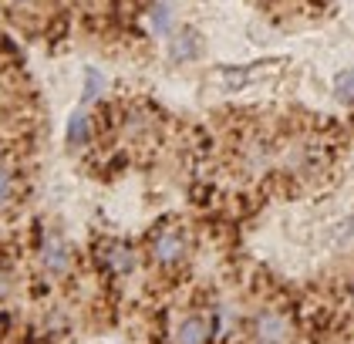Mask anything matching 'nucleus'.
Here are the masks:
<instances>
[{"label": "nucleus", "mask_w": 354, "mask_h": 344, "mask_svg": "<svg viewBox=\"0 0 354 344\" xmlns=\"http://www.w3.org/2000/svg\"><path fill=\"white\" fill-rule=\"evenodd\" d=\"M149 257H152L156 266H165V270L179 266L189 257V233L183 226H162V230H156L152 239H149Z\"/></svg>", "instance_id": "f257e3e1"}, {"label": "nucleus", "mask_w": 354, "mask_h": 344, "mask_svg": "<svg viewBox=\"0 0 354 344\" xmlns=\"http://www.w3.org/2000/svg\"><path fill=\"white\" fill-rule=\"evenodd\" d=\"M250 344H294V324L283 311L267 307L250 320Z\"/></svg>", "instance_id": "f03ea898"}, {"label": "nucleus", "mask_w": 354, "mask_h": 344, "mask_svg": "<svg viewBox=\"0 0 354 344\" xmlns=\"http://www.w3.org/2000/svg\"><path fill=\"white\" fill-rule=\"evenodd\" d=\"M277 162L290 172V176H310L324 165V149L314 142V138H297L290 145H283L277 152Z\"/></svg>", "instance_id": "7ed1b4c3"}, {"label": "nucleus", "mask_w": 354, "mask_h": 344, "mask_svg": "<svg viewBox=\"0 0 354 344\" xmlns=\"http://www.w3.org/2000/svg\"><path fill=\"white\" fill-rule=\"evenodd\" d=\"M213 334H216V320L209 318V314L192 311V314H186V318L176 324L172 344H209Z\"/></svg>", "instance_id": "20e7f679"}, {"label": "nucleus", "mask_w": 354, "mask_h": 344, "mask_svg": "<svg viewBox=\"0 0 354 344\" xmlns=\"http://www.w3.org/2000/svg\"><path fill=\"white\" fill-rule=\"evenodd\" d=\"M199 54H203V37L192 27H179L169 37V61L172 64H192Z\"/></svg>", "instance_id": "39448f33"}, {"label": "nucleus", "mask_w": 354, "mask_h": 344, "mask_svg": "<svg viewBox=\"0 0 354 344\" xmlns=\"http://www.w3.org/2000/svg\"><path fill=\"white\" fill-rule=\"evenodd\" d=\"M41 264H44L48 273H55V277L68 273V270H71V246L61 237H51L44 243V250H41Z\"/></svg>", "instance_id": "423d86ee"}, {"label": "nucleus", "mask_w": 354, "mask_h": 344, "mask_svg": "<svg viewBox=\"0 0 354 344\" xmlns=\"http://www.w3.org/2000/svg\"><path fill=\"white\" fill-rule=\"evenodd\" d=\"M105 266H109L115 277H125V273H132L138 264V257H136V250L129 246V243H122V239H111L109 246H105Z\"/></svg>", "instance_id": "0eeeda50"}, {"label": "nucleus", "mask_w": 354, "mask_h": 344, "mask_svg": "<svg viewBox=\"0 0 354 344\" xmlns=\"http://www.w3.org/2000/svg\"><path fill=\"white\" fill-rule=\"evenodd\" d=\"M149 27L159 34V37H172L179 27H176V7L169 3V0H159V3H152V10H149Z\"/></svg>", "instance_id": "6e6552de"}, {"label": "nucleus", "mask_w": 354, "mask_h": 344, "mask_svg": "<svg viewBox=\"0 0 354 344\" xmlns=\"http://www.w3.org/2000/svg\"><path fill=\"white\" fill-rule=\"evenodd\" d=\"M88 138H91V115L78 108L71 118H68V145L71 149H78V145H88Z\"/></svg>", "instance_id": "1a4fd4ad"}, {"label": "nucleus", "mask_w": 354, "mask_h": 344, "mask_svg": "<svg viewBox=\"0 0 354 344\" xmlns=\"http://www.w3.org/2000/svg\"><path fill=\"white\" fill-rule=\"evenodd\" d=\"M334 98L341 105H354V71H341L334 78Z\"/></svg>", "instance_id": "9d476101"}, {"label": "nucleus", "mask_w": 354, "mask_h": 344, "mask_svg": "<svg viewBox=\"0 0 354 344\" xmlns=\"http://www.w3.org/2000/svg\"><path fill=\"white\" fill-rule=\"evenodd\" d=\"M14 189H17V179H14V169L0 162V210L14 199Z\"/></svg>", "instance_id": "9b49d317"}, {"label": "nucleus", "mask_w": 354, "mask_h": 344, "mask_svg": "<svg viewBox=\"0 0 354 344\" xmlns=\"http://www.w3.org/2000/svg\"><path fill=\"white\" fill-rule=\"evenodd\" d=\"M102 88H105V78H102V75L91 68V71L84 75V91H82V102H84V105H91V102L102 95Z\"/></svg>", "instance_id": "f8f14e48"}, {"label": "nucleus", "mask_w": 354, "mask_h": 344, "mask_svg": "<svg viewBox=\"0 0 354 344\" xmlns=\"http://www.w3.org/2000/svg\"><path fill=\"white\" fill-rule=\"evenodd\" d=\"M7 293H10V284H7V277H0V300H3Z\"/></svg>", "instance_id": "ddd939ff"}, {"label": "nucleus", "mask_w": 354, "mask_h": 344, "mask_svg": "<svg viewBox=\"0 0 354 344\" xmlns=\"http://www.w3.org/2000/svg\"><path fill=\"white\" fill-rule=\"evenodd\" d=\"M348 314H351V318H354V287H351V291H348Z\"/></svg>", "instance_id": "4468645a"}, {"label": "nucleus", "mask_w": 354, "mask_h": 344, "mask_svg": "<svg viewBox=\"0 0 354 344\" xmlns=\"http://www.w3.org/2000/svg\"><path fill=\"white\" fill-rule=\"evenodd\" d=\"M7 3H28V0H7Z\"/></svg>", "instance_id": "2eb2a0df"}]
</instances>
